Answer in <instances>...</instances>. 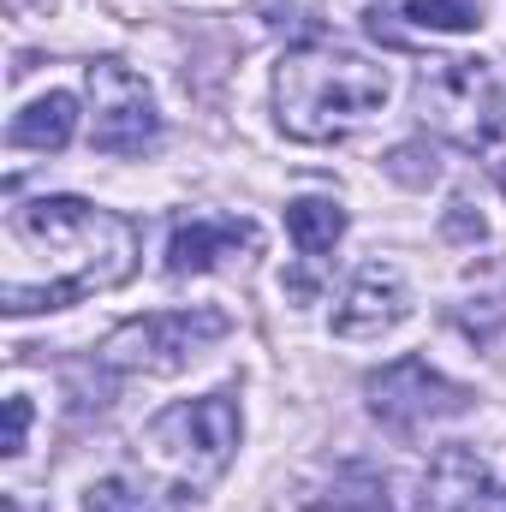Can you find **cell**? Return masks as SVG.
<instances>
[{"label":"cell","instance_id":"11","mask_svg":"<svg viewBox=\"0 0 506 512\" xmlns=\"http://www.w3.org/2000/svg\"><path fill=\"white\" fill-rule=\"evenodd\" d=\"M72 131H78V96L48 90L42 102H30L24 114H12L6 143H12V149H42V155H60V149L72 143Z\"/></svg>","mask_w":506,"mask_h":512},{"label":"cell","instance_id":"7","mask_svg":"<svg viewBox=\"0 0 506 512\" xmlns=\"http://www.w3.org/2000/svg\"><path fill=\"white\" fill-rule=\"evenodd\" d=\"M370 411H376L381 423H393V429H423V423H435V417H459L465 405H471V393L459 382H447V376H435L423 358H399V364H387L376 370L370 382Z\"/></svg>","mask_w":506,"mask_h":512},{"label":"cell","instance_id":"9","mask_svg":"<svg viewBox=\"0 0 506 512\" xmlns=\"http://www.w3.org/2000/svg\"><path fill=\"white\" fill-rule=\"evenodd\" d=\"M251 245H256L251 221H221V215L179 221L173 239H167V274H203L221 256H239V251H251Z\"/></svg>","mask_w":506,"mask_h":512},{"label":"cell","instance_id":"5","mask_svg":"<svg viewBox=\"0 0 506 512\" xmlns=\"http://www.w3.org/2000/svg\"><path fill=\"white\" fill-rule=\"evenodd\" d=\"M227 334V316L221 310H155L143 322H126L102 340V364L108 370H126V376H173L185 370L203 346H215Z\"/></svg>","mask_w":506,"mask_h":512},{"label":"cell","instance_id":"14","mask_svg":"<svg viewBox=\"0 0 506 512\" xmlns=\"http://www.w3.org/2000/svg\"><path fill=\"white\" fill-rule=\"evenodd\" d=\"M24 429H30V399H24V393H12V399H6V441H0V453H6V459H18V453H24Z\"/></svg>","mask_w":506,"mask_h":512},{"label":"cell","instance_id":"3","mask_svg":"<svg viewBox=\"0 0 506 512\" xmlns=\"http://www.w3.org/2000/svg\"><path fill=\"white\" fill-rule=\"evenodd\" d=\"M387 90V66L334 42H304L274 72V114L280 131L298 143H340L370 114H381Z\"/></svg>","mask_w":506,"mask_h":512},{"label":"cell","instance_id":"8","mask_svg":"<svg viewBox=\"0 0 506 512\" xmlns=\"http://www.w3.org/2000/svg\"><path fill=\"white\" fill-rule=\"evenodd\" d=\"M399 316H405V280H399V268L364 262L358 280L346 286L340 310H334V334L340 340H370V334H387Z\"/></svg>","mask_w":506,"mask_h":512},{"label":"cell","instance_id":"4","mask_svg":"<svg viewBox=\"0 0 506 512\" xmlns=\"http://www.w3.org/2000/svg\"><path fill=\"white\" fill-rule=\"evenodd\" d=\"M417 120L471 155H489L506 137V84L483 60H429L417 78Z\"/></svg>","mask_w":506,"mask_h":512},{"label":"cell","instance_id":"15","mask_svg":"<svg viewBox=\"0 0 506 512\" xmlns=\"http://www.w3.org/2000/svg\"><path fill=\"white\" fill-rule=\"evenodd\" d=\"M483 512H506V489H489V501H483Z\"/></svg>","mask_w":506,"mask_h":512},{"label":"cell","instance_id":"12","mask_svg":"<svg viewBox=\"0 0 506 512\" xmlns=\"http://www.w3.org/2000/svg\"><path fill=\"white\" fill-rule=\"evenodd\" d=\"M286 233H292V245L304 256H322V251L340 245L346 209H340L334 197H298V203H286Z\"/></svg>","mask_w":506,"mask_h":512},{"label":"cell","instance_id":"10","mask_svg":"<svg viewBox=\"0 0 506 512\" xmlns=\"http://www.w3.org/2000/svg\"><path fill=\"white\" fill-rule=\"evenodd\" d=\"M483 501H489V465L471 447H441L423 477L417 512H483Z\"/></svg>","mask_w":506,"mask_h":512},{"label":"cell","instance_id":"6","mask_svg":"<svg viewBox=\"0 0 506 512\" xmlns=\"http://www.w3.org/2000/svg\"><path fill=\"white\" fill-rule=\"evenodd\" d=\"M90 143L102 155H143L155 137H161V114L149 102V84L120 66V60H96L90 66Z\"/></svg>","mask_w":506,"mask_h":512},{"label":"cell","instance_id":"1","mask_svg":"<svg viewBox=\"0 0 506 512\" xmlns=\"http://www.w3.org/2000/svg\"><path fill=\"white\" fill-rule=\"evenodd\" d=\"M233 447H239V405L227 393L179 399L143 423L120 471L90 483L84 512H185L227 477Z\"/></svg>","mask_w":506,"mask_h":512},{"label":"cell","instance_id":"13","mask_svg":"<svg viewBox=\"0 0 506 512\" xmlns=\"http://www.w3.org/2000/svg\"><path fill=\"white\" fill-rule=\"evenodd\" d=\"M405 18H411V24H423V30H447V36H465V30H477V24H483L471 0H411V6H405Z\"/></svg>","mask_w":506,"mask_h":512},{"label":"cell","instance_id":"2","mask_svg":"<svg viewBox=\"0 0 506 512\" xmlns=\"http://www.w3.org/2000/svg\"><path fill=\"white\" fill-rule=\"evenodd\" d=\"M12 239L30 245V251L48 256V286H24V280H6L0 286V310L6 316H30V310H60V304H78L90 292H108V286H126L137 274V227L114 209H96L84 197H36L24 209H12Z\"/></svg>","mask_w":506,"mask_h":512}]
</instances>
